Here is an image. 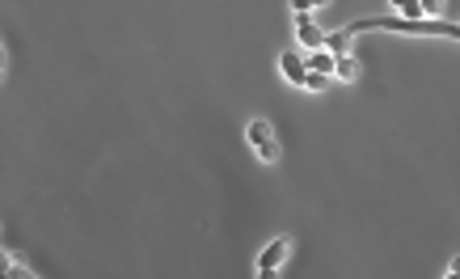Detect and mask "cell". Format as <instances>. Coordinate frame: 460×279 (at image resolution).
Segmentation results:
<instances>
[{
    "mask_svg": "<svg viewBox=\"0 0 460 279\" xmlns=\"http://www.w3.org/2000/svg\"><path fill=\"white\" fill-rule=\"evenodd\" d=\"M334 81H347V85H355L359 81V60L347 51V55H338V68H334Z\"/></svg>",
    "mask_w": 460,
    "mask_h": 279,
    "instance_id": "cell-6",
    "label": "cell"
},
{
    "mask_svg": "<svg viewBox=\"0 0 460 279\" xmlns=\"http://www.w3.org/2000/svg\"><path fill=\"white\" fill-rule=\"evenodd\" d=\"M330 85V77H321V72H308V81H304V89H313V93H321Z\"/></svg>",
    "mask_w": 460,
    "mask_h": 279,
    "instance_id": "cell-11",
    "label": "cell"
},
{
    "mask_svg": "<svg viewBox=\"0 0 460 279\" xmlns=\"http://www.w3.org/2000/svg\"><path fill=\"white\" fill-rule=\"evenodd\" d=\"M279 72H283L291 85H300V89H304V81H308V64H304L300 51H283V55H279Z\"/></svg>",
    "mask_w": 460,
    "mask_h": 279,
    "instance_id": "cell-4",
    "label": "cell"
},
{
    "mask_svg": "<svg viewBox=\"0 0 460 279\" xmlns=\"http://www.w3.org/2000/svg\"><path fill=\"white\" fill-rule=\"evenodd\" d=\"M418 4H422V17H431V21L444 17V0H418Z\"/></svg>",
    "mask_w": 460,
    "mask_h": 279,
    "instance_id": "cell-10",
    "label": "cell"
},
{
    "mask_svg": "<svg viewBox=\"0 0 460 279\" xmlns=\"http://www.w3.org/2000/svg\"><path fill=\"white\" fill-rule=\"evenodd\" d=\"M291 9L296 13H313V0H291Z\"/></svg>",
    "mask_w": 460,
    "mask_h": 279,
    "instance_id": "cell-12",
    "label": "cell"
},
{
    "mask_svg": "<svg viewBox=\"0 0 460 279\" xmlns=\"http://www.w3.org/2000/svg\"><path fill=\"white\" fill-rule=\"evenodd\" d=\"M444 275H448V279L456 275V279H460V258H452V263H448V271H444Z\"/></svg>",
    "mask_w": 460,
    "mask_h": 279,
    "instance_id": "cell-13",
    "label": "cell"
},
{
    "mask_svg": "<svg viewBox=\"0 0 460 279\" xmlns=\"http://www.w3.org/2000/svg\"><path fill=\"white\" fill-rule=\"evenodd\" d=\"M245 140H249V148H254L267 165H275V161H279L275 131H271V123H267V119H249V123H245Z\"/></svg>",
    "mask_w": 460,
    "mask_h": 279,
    "instance_id": "cell-1",
    "label": "cell"
},
{
    "mask_svg": "<svg viewBox=\"0 0 460 279\" xmlns=\"http://www.w3.org/2000/svg\"><path fill=\"white\" fill-rule=\"evenodd\" d=\"M321 4H330V0H313V9H321Z\"/></svg>",
    "mask_w": 460,
    "mask_h": 279,
    "instance_id": "cell-14",
    "label": "cell"
},
{
    "mask_svg": "<svg viewBox=\"0 0 460 279\" xmlns=\"http://www.w3.org/2000/svg\"><path fill=\"white\" fill-rule=\"evenodd\" d=\"M296 38H300V47H304V51H317V47H325V38H330V34H325V30H321L308 13H296Z\"/></svg>",
    "mask_w": 460,
    "mask_h": 279,
    "instance_id": "cell-3",
    "label": "cell"
},
{
    "mask_svg": "<svg viewBox=\"0 0 460 279\" xmlns=\"http://www.w3.org/2000/svg\"><path fill=\"white\" fill-rule=\"evenodd\" d=\"M325 47H330L334 55H347V51H351V34H347V30H338V34H330V38H325Z\"/></svg>",
    "mask_w": 460,
    "mask_h": 279,
    "instance_id": "cell-9",
    "label": "cell"
},
{
    "mask_svg": "<svg viewBox=\"0 0 460 279\" xmlns=\"http://www.w3.org/2000/svg\"><path fill=\"white\" fill-rule=\"evenodd\" d=\"M304 64H308V72L334 77V68H338V55H334L330 47H317V51H308V55H304Z\"/></svg>",
    "mask_w": 460,
    "mask_h": 279,
    "instance_id": "cell-5",
    "label": "cell"
},
{
    "mask_svg": "<svg viewBox=\"0 0 460 279\" xmlns=\"http://www.w3.org/2000/svg\"><path fill=\"white\" fill-rule=\"evenodd\" d=\"M287 254H291V237H275V241L258 254V279H275L279 267L287 263Z\"/></svg>",
    "mask_w": 460,
    "mask_h": 279,
    "instance_id": "cell-2",
    "label": "cell"
},
{
    "mask_svg": "<svg viewBox=\"0 0 460 279\" xmlns=\"http://www.w3.org/2000/svg\"><path fill=\"white\" fill-rule=\"evenodd\" d=\"M4 263H9V275H34V271H30V263H26V254H17V250H9V254H4Z\"/></svg>",
    "mask_w": 460,
    "mask_h": 279,
    "instance_id": "cell-8",
    "label": "cell"
},
{
    "mask_svg": "<svg viewBox=\"0 0 460 279\" xmlns=\"http://www.w3.org/2000/svg\"><path fill=\"white\" fill-rule=\"evenodd\" d=\"M393 9H397V17H405V21H422V4L418 0H388Z\"/></svg>",
    "mask_w": 460,
    "mask_h": 279,
    "instance_id": "cell-7",
    "label": "cell"
}]
</instances>
